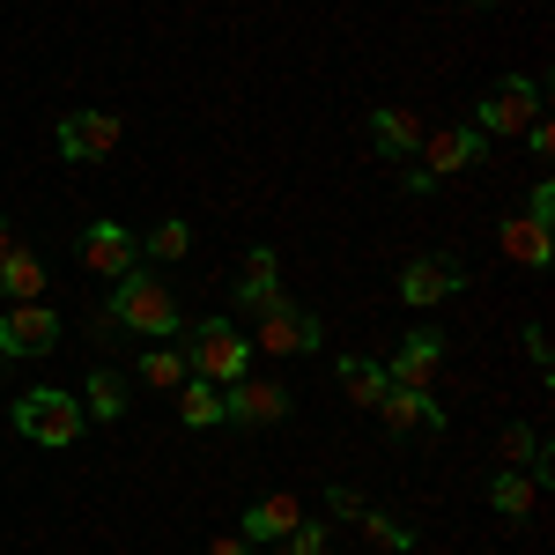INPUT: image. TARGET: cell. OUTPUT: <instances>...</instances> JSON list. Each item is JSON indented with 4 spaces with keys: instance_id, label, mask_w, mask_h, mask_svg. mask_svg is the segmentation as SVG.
Returning <instances> with one entry per match:
<instances>
[{
    "instance_id": "cell-22",
    "label": "cell",
    "mask_w": 555,
    "mask_h": 555,
    "mask_svg": "<svg viewBox=\"0 0 555 555\" xmlns=\"http://www.w3.org/2000/svg\"><path fill=\"white\" fill-rule=\"evenodd\" d=\"M0 289H8L15 304H38V297H44V267H38V253H23V245H15V253L0 259Z\"/></svg>"
},
{
    "instance_id": "cell-7",
    "label": "cell",
    "mask_w": 555,
    "mask_h": 555,
    "mask_svg": "<svg viewBox=\"0 0 555 555\" xmlns=\"http://www.w3.org/2000/svg\"><path fill=\"white\" fill-rule=\"evenodd\" d=\"M460 289H467V259H452V253H423L400 267V297L408 304H444Z\"/></svg>"
},
{
    "instance_id": "cell-10",
    "label": "cell",
    "mask_w": 555,
    "mask_h": 555,
    "mask_svg": "<svg viewBox=\"0 0 555 555\" xmlns=\"http://www.w3.org/2000/svg\"><path fill=\"white\" fill-rule=\"evenodd\" d=\"M437 371H444V334H437V326H415L408 341L392 348L385 385H415V392H429V385H437Z\"/></svg>"
},
{
    "instance_id": "cell-28",
    "label": "cell",
    "mask_w": 555,
    "mask_h": 555,
    "mask_svg": "<svg viewBox=\"0 0 555 555\" xmlns=\"http://www.w3.org/2000/svg\"><path fill=\"white\" fill-rule=\"evenodd\" d=\"M526 141H533V156H555V127H548V119H533V127H526Z\"/></svg>"
},
{
    "instance_id": "cell-1",
    "label": "cell",
    "mask_w": 555,
    "mask_h": 555,
    "mask_svg": "<svg viewBox=\"0 0 555 555\" xmlns=\"http://www.w3.org/2000/svg\"><path fill=\"white\" fill-rule=\"evenodd\" d=\"M104 319H112V326H127V334H141V341H171V334H178V297L149 274V267H127V274L112 282Z\"/></svg>"
},
{
    "instance_id": "cell-9",
    "label": "cell",
    "mask_w": 555,
    "mask_h": 555,
    "mask_svg": "<svg viewBox=\"0 0 555 555\" xmlns=\"http://www.w3.org/2000/svg\"><path fill=\"white\" fill-rule=\"evenodd\" d=\"M60 348V311L52 304H15L8 319H0V356H52Z\"/></svg>"
},
{
    "instance_id": "cell-8",
    "label": "cell",
    "mask_w": 555,
    "mask_h": 555,
    "mask_svg": "<svg viewBox=\"0 0 555 555\" xmlns=\"http://www.w3.org/2000/svg\"><path fill=\"white\" fill-rule=\"evenodd\" d=\"M119 112H67L60 119V156L67 164H104L112 149H119Z\"/></svg>"
},
{
    "instance_id": "cell-4",
    "label": "cell",
    "mask_w": 555,
    "mask_h": 555,
    "mask_svg": "<svg viewBox=\"0 0 555 555\" xmlns=\"http://www.w3.org/2000/svg\"><path fill=\"white\" fill-rule=\"evenodd\" d=\"M533 119H541V82L533 75H504L474 104V133H526Z\"/></svg>"
},
{
    "instance_id": "cell-23",
    "label": "cell",
    "mask_w": 555,
    "mask_h": 555,
    "mask_svg": "<svg viewBox=\"0 0 555 555\" xmlns=\"http://www.w3.org/2000/svg\"><path fill=\"white\" fill-rule=\"evenodd\" d=\"M193 378V371H185V356H178V348H149V356H141V385H156V392H178V385Z\"/></svg>"
},
{
    "instance_id": "cell-26",
    "label": "cell",
    "mask_w": 555,
    "mask_h": 555,
    "mask_svg": "<svg viewBox=\"0 0 555 555\" xmlns=\"http://www.w3.org/2000/svg\"><path fill=\"white\" fill-rule=\"evenodd\" d=\"M274 555H326V526H319V518H304L289 541H274Z\"/></svg>"
},
{
    "instance_id": "cell-24",
    "label": "cell",
    "mask_w": 555,
    "mask_h": 555,
    "mask_svg": "<svg viewBox=\"0 0 555 555\" xmlns=\"http://www.w3.org/2000/svg\"><path fill=\"white\" fill-rule=\"evenodd\" d=\"M356 518H363V533H371L378 548H392V555H408V548H415V526H400L392 512H371V504H363Z\"/></svg>"
},
{
    "instance_id": "cell-3",
    "label": "cell",
    "mask_w": 555,
    "mask_h": 555,
    "mask_svg": "<svg viewBox=\"0 0 555 555\" xmlns=\"http://www.w3.org/2000/svg\"><path fill=\"white\" fill-rule=\"evenodd\" d=\"M15 437H30V444H75V437H82V400L60 392V385L23 392V400H15Z\"/></svg>"
},
{
    "instance_id": "cell-5",
    "label": "cell",
    "mask_w": 555,
    "mask_h": 555,
    "mask_svg": "<svg viewBox=\"0 0 555 555\" xmlns=\"http://www.w3.org/2000/svg\"><path fill=\"white\" fill-rule=\"evenodd\" d=\"M319 341H326L319 311H297L289 297L274 304V311H259V334H253V348H259V356H311Z\"/></svg>"
},
{
    "instance_id": "cell-14",
    "label": "cell",
    "mask_w": 555,
    "mask_h": 555,
    "mask_svg": "<svg viewBox=\"0 0 555 555\" xmlns=\"http://www.w3.org/2000/svg\"><path fill=\"white\" fill-rule=\"evenodd\" d=\"M274 304H282V259H274V245H253L245 274H237V311H274Z\"/></svg>"
},
{
    "instance_id": "cell-2",
    "label": "cell",
    "mask_w": 555,
    "mask_h": 555,
    "mask_svg": "<svg viewBox=\"0 0 555 555\" xmlns=\"http://www.w3.org/2000/svg\"><path fill=\"white\" fill-rule=\"evenodd\" d=\"M185 371L208 378V385L245 378V371H253V341H245L230 319H201V326H193V348H185Z\"/></svg>"
},
{
    "instance_id": "cell-25",
    "label": "cell",
    "mask_w": 555,
    "mask_h": 555,
    "mask_svg": "<svg viewBox=\"0 0 555 555\" xmlns=\"http://www.w3.org/2000/svg\"><path fill=\"white\" fill-rule=\"evenodd\" d=\"M193 253V230L185 222H156V237L141 245V259H185Z\"/></svg>"
},
{
    "instance_id": "cell-31",
    "label": "cell",
    "mask_w": 555,
    "mask_h": 555,
    "mask_svg": "<svg viewBox=\"0 0 555 555\" xmlns=\"http://www.w3.org/2000/svg\"><path fill=\"white\" fill-rule=\"evenodd\" d=\"M15 253V222H8V215H0V259Z\"/></svg>"
},
{
    "instance_id": "cell-17",
    "label": "cell",
    "mask_w": 555,
    "mask_h": 555,
    "mask_svg": "<svg viewBox=\"0 0 555 555\" xmlns=\"http://www.w3.org/2000/svg\"><path fill=\"white\" fill-rule=\"evenodd\" d=\"M297 526H304L297 496H259V504H245V526H237V533L259 548V541H289Z\"/></svg>"
},
{
    "instance_id": "cell-15",
    "label": "cell",
    "mask_w": 555,
    "mask_h": 555,
    "mask_svg": "<svg viewBox=\"0 0 555 555\" xmlns=\"http://www.w3.org/2000/svg\"><path fill=\"white\" fill-rule=\"evenodd\" d=\"M496 245H504L512 267H548V259H555V230H548V222H533V215H504Z\"/></svg>"
},
{
    "instance_id": "cell-27",
    "label": "cell",
    "mask_w": 555,
    "mask_h": 555,
    "mask_svg": "<svg viewBox=\"0 0 555 555\" xmlns=\"http://www.w3.org/2000/svg\"><path fill=\"white\" fill-rule=\"evenodd\" d=\"M526 215H533V222H555V185H548V178L526 193Z\"/></svg>"
},
{
    "instance_id": "cell-16",
    "label": "cell",
    "mask_w": 555,
    "mask_h": 555,
    "mask_svg": "<svg viewBox=\"0 0 555 555\" xmlns=\"http://www.w3.org/2000/svg\"><path fill=\"white\" fill-rule=\"evenodd\" d=\"M371 415H385L392 429H444V400H429V392H415V385H385V400L371 408Z\"/></svg>"
},
{
    "instance_id": "cell-30",
    "label": "cell",
    "mask_w": 555,
    "mask_h": 555,
    "mask_svg": "<svg viewBox=\"0 0 555 555\" xmlns=\"http://www.w3.org/2000/svg\"><path fill=\"white\" fill-rule=\"evenodd\" d=\"M334 512H341V518H356V512H363V496H356L348 481H334Z\"/></svg>"
},
{
    "instance_id": "cell-11",
    "label": "cell",
    "mask_w": 555,
    "mask_h": 555,
    "mask_svg": "<svg viewBox=\"0 0 555 555\" xmlns=\"http://www.w3.org/2000/svg\"><path fill=\"white\" fill-rule=\"evenodd\" d=\"M82 267L104 274V282H119L127 267H141V237H133L127 222H89L82 230Z\"/></svg>"
},
{
    "instance_id": "cell-6",
    "label": "cell",
    "mask_w": 555,
    "mask_h": 555,
    "mask_svg": "<svg viewBox=\"0 0 555 555\" xmlns=\"http://www.w3.org/2000/svg\"><path fill=\"white\" fill-rule=\"evenodd\" d=\"M289 415V385H274V378H230L222 385V423H245V429H267V423H282Z\"/></svg>"
},
{
    "instance_id": "cell-19",
    "label": "cell",
    "mask_w": 555,
    "mask_h": 555,
    "mask_svg": "<svg viewBox=\"0 0 555 555\" xmlns=\"http://www.w3.org/2000/svg\"><path fill=\"white\" fill-rule=\"evenodd\" d=\"M82 415H96V423H119V415H127V378H119V371H96V363H89Z\"/></svg>"
},
{
    "instance_id": "cell-18",
    "label": "cell",
    "mask_w": 555,
    "mask_h": 555,
    "mask_svg": "<svg viewBox=\"0 0 555 555\" xmlns=\"http://www.w3.org/2000/svg\"><path fill=\"white\" fill-rule=\"evenodd\" d=\"M489 504H496V518H533L541 512V481L518 474V467H504L496 481H489Z\"/></svg>"
},
{
    "instance_id": "cell-21",
    "label": "cell",
    "mask_w": 555,
    "mask_h": 555,
    "mask_svg": "<svg viewBox=\"0 0 555 555\" xmlns=\"http://www.w3.org/2000/svg\"><path fill=\"white\" fill-rule=\"evenodd\" d=\"M334 371H341V392L356 400V408H378L385 400V363H371V356H341Z\"/></svg>"
},
{
    "instance_id": "cell-32",
    "label": "cell",
    "mask_w": 555,
    "mask_h": 555,
    "mask_svg": "<svg viewBox=\"0 0 555 555\" xmlns=\"http://www.w3.org/2000/svg\"><path fill=\"white\" fill-rule=\"evenodd\" d=\"M474 8H496V0H474Z\"/></svg>"
},
{
    "instance_id": "cell-12",
    "label": "cell",
    "mask_w": 555,
    "mask_h": 555,
    "mask_svg": "<svg viewBox=\"0 0 555 555\" xmlns=\"http://www.w3.org/2000/svg\"><path fill=\"white\" fill-rule=\"evenodd\" d=\"M481 149H489V133H474V127H437V133H423V171L429 178H460V171H474L481 164Z\"/></svg>"
},
{
    "instance_id": "cell-13",
    "label": "cell",
    "mask_w": 555,
    "mask_h": 555,
    "mask_svg": "<svg viewBox=\"0 0 555 555\" xmlns=\"http://www.w3.org/2000/svg\"><path fill=\"white\" fill-rule=\"evenodd\" d=\"M423 133L429 127L408 112V104H378V112H371V149H378L385 164H408V156L423 149Z\"/></svg>"
},
{
    "instance_id": "cell-29",
    "label": "cell",
    "mask_w": 555,
    "mask_h": 555,
    "mask_svg": "<svg viewBox=\"0 0 555 555\" xmlns=\"http://www.w3.org/2000/svg\"><path fill=\"white\" fill-rule=\"evenodd\" d=\"M208 555H253V541H245V533H215Z\"/></svg>"
},
{
    "instance_id": "cell-20",
    "label": "cell",
    "mask_w": 555,
    "mask_h": 555,
    "mask_svg": "<svg viewBox=\"0 0 555 555\" xmlns=\"http://www.w3.org/2000/svg\"><path fill=\"white\" fill-rule=\"evenodd\" d=\"M178 423H185V429H215V423H222V385L185 378V385H178Z\"/></svg>"
}]
</instances>
